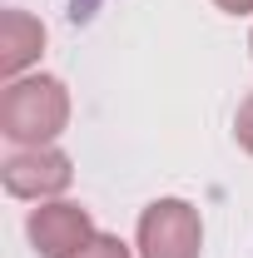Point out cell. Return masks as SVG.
<instances>
[{"instance_id":"cell-2","label":"cell","mask_w":253,"mask_h":258,"mask_svg":"<svg viewBox=\"0 0 253 258\" xmlns=\"http://www.w3.org/2000/svg\"><path fill=\"white\" fill-rule=\"evenodd\" d=\"M134 253L139 258H199L204 253V219L189 199H154L139 209L134 224Z\"/></svg>"},{"instance_id":"cell-1","label":"cell","mask_w":253,"mask_h":258,"mask_svg":"<svg viewBox=\"0 0 253 258\" xmlns=\"http://www.w3.org/2000/svg\"><path fill=\"white\" fill-rule=\"evenodd\" d=\"M70 129V90L55 75H20L0 90V134L15 149L55 144Z\"/></svg>"},{"instance_id":"cell-6","label":"cell","mask_w":253,"mask_h":258,"mask_svg":"<svg viewBox=\"0 0 253 258\" xmlns=\"http://www.w3.org/2000/svg\"><path fill=\"white\" fill-rule=\"evenodd\" d=\"M75 258H139V253L129 248L119 233H95V238H90V243H85Z\"/></svg>"},{"instance_id":"cell-9","label":"cell","mask_w":253,"mask_h":258,"mask_svg":"<svg viewBox=\"0 0 253 258\" xmlns=\"http://www.w3.org/2000/svg\"><path fill=\"white\" fill-rule=\"evenodd\" d=\"M248 55H253V35H248Z\"/></svg>"},{"instance_id":"cell-8","label":"cell","mask_w":253,"mask_h":258,"mask_svg":"<svg viewBox=\"0 0 253 258\" xmlns=\"http://www.w3.org/2000/svg\"><path fill=\"white\" fill-rule=\"evenodd\" d=\"M223 15H253V0H214Z\"/></svg>"},{"instance_id":"cell-4","label":"cell","mask_w":253,"mask_h":258,"mask_svg":"<svg viewBox=\"0 0 253 258\" xmlns=\"http://www.w3.org/2000/svg\"><path fill=\"white\" fill-rule=\"evenodd\" d=\"M95 233H99L95 214L75 199H45L25 219V238H30V248L40 258H75Z\"/></svg>"},{"instance_id":"cell-7","label":"cell","mask_w":253,"mask_h":258,"mask_svg":"<svg viewBox=\"0 0 253 258\" xmlns=\"http://www.w3.org/2000/svg\"><path fill=\"white\" fill-rule=\"evenodd\" d=\"M233 139H238V149L253 154V95L238 99V114H233Z\"/></svg>"},{"instance_id":"cell-10","label":"cell","mask_w":253,"mask_h":258,"mask_svg":"<svg viewBox=\"0 0 253 258\" xmlns=\"http://www.w3.org/2000/svg\"><path fill=\"white\" fill-rule=\"evenodd\" d=\"M75 5H80V0H75ZM85 5H90V0H85Z\"/></svg>"},{"instance_id":"cell-3","label":"cell","mask_w":253,"mask_h":258,"mask_svg":"<svg viewBox=\"0 0 253 258\" xmlns=\"http://www.w3.org/2000/svg\"><path fill=\"white\" fill-rule=\"evenodd\" d=\"M0 184L10 199H25V204H45V199H60L75 184V164L65 149L55 144H40V149H15L0 164Z\"/></svg>"},{"instance_id":"cell-5","label":"cell","mask_w":253,"mask_h":258,"mask_svg":"<svg viewBox=\"0 0 253 258\" xmlns=\"http://www.w3.org/2000/svg\"><path fill=\"white\" fill-rule=\"evenodd\" d=\"M40 55H45V20L20 5H5L0 10V75L20 80V75H30Z\"/></svg>"}]
</instances>
